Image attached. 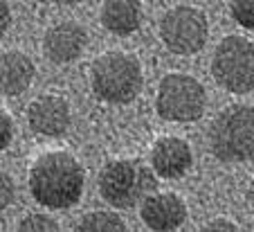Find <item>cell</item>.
Returning a JSON list of instances; mask_svg holds the SVG:
<instances>
[{"label":"cell","mask_w":254,"mask_h":232,"mask_svg":"<svg viewBox=\"0 0 254 232\" xmlns=\"http://www.w3.org/2000/svg\"><path fill=\"white\" fill-rule=\"evenodd\" d=\"M86 174L74 155L65 151L43 154L29 169V192L50 210H65L79 203Z\"/></svg>","instance_id":"1"},{"label":"cell","mask_w":254,"mask_h":232,"mask_svg":"<svg viewBox=\"0 0 254 232\" xmlns=\"http://www.w3.org/2000/svg\"><path fill=\"white\" fill-rule=\"evenodd\" d=\"M158 189V176L137 158L111 160L99 174V194L113 208L128 210Z\"/></svg>","instance_id":"2"},{"label":"cell","mask_w":254,"mask_h":232,"mask_svg":"<svg viewBox=\"0 0 254 232\" xmlns=\"http://www.w3.org/2000/svg\"><path fill=\"white\" fill-rule=\"evenodd\" d=\"M142 66L128 52H106L95 59L90 68L92 90L111 104H128L142 90Z\"/></svg>","instance_id":"3"},{"label":"cell","mask_w":254,"mask_h":232,"mask_svg":"<svg viewBox=\"0 0 254 232\" xmlns=\"http://www.w3.org/2000/svg\"><path fill=\"white\" fill-rule=\"evenodd\" d=\"M209 147L223 162L254 160V106L234 104L218 113L209 126Z\"/></svg>","instance_id":"4"},{"label":"cell","mask_w":254,"mask_h":232,"mask_svg":"<svg viewBox=\"0 0 254 232\" xmlns=\"http://www.w3.org/2000/svg\"><path fill=\"white\" fill-rule=\"evenodd\" d=\"M211 75L225 90L243 95L254 90V43L243 36H227L211 59Z\"/></svg>","instance_id":"5"},{"label":"cell","mask_w":254,"mask_h":232,"mask_svg":"<svg viewBox=\"0 0 254 232\" xmlns=\"http://www.w3.org/2000/svg\"><path fill=\"white\" fill-rule=\"evenodd\" d=\"M205 88L198 79L189 77V75L171 73L160 81L155 108L164 120L196 122L205 113Z\"/></svg>","instance_id":"6"},{"label":"cell","mask_w":254,"mask_h":232,"mask_svg":"<svg viewBox=\"0 0 254 232\" xmlns=\"http://www.w3.org/2000/svg\"><path fill=\"white\" fill-rule=\"evenodd\" d=\"M160 36L173 54H196L209 36L205 11L196 7H173L160 20Z\"/></svg>","instance_id":"7"},{"label":"cell","mask_w":254,"mask_h":232,"mask_svg":"<svg viewBox=\"0 0 254 232\" xmlns=\"http://www.w3.org/2000/svg\"><path fill=\"white\" fill-rule=\"evenodd\" d=\"M142 221L153 232H173L187 219V205L178 194L162 192L153 194L142 203Z\"/></svg>","instance_id":"8"},{"label":"cell","mask_w":254,"mask_h":232,"mask_svg":"<svg viewBox=\"0 0 254 232\" xmlns=\"http://www.w3.org/2000/svg\"><path fill=\"white\" fill-rule=\"evenodd\" d=\"M193 162L191 147L183 140V138H160L151 149V169L160 178H180L189 171Z\"/></svg>","instance_id":"9"},{"label":"cell","mask_w":254,"mask_h":232,"mask_svg":"<svg viewBox=\"0 0 254 232\" xmlns=\"http://www.w3.org/2000/svg\"><path fill=\"white\" fill-rule=\"evenodd\" d=\"M27 122L32 131L48 138L63 136L70 126V106L63 97L43 95L34 99L27 108Z\"/></svg>","instance_id":"10"},{"label":"cell","mask_w":254,"mask_h":232,"mask_svg":"<svg viewBox=\"0 0 254 232\" xmlns=\"http://www.w3.org/2000/svg\"><path fill=\"white\" fill-rule=\"evenodd\" d=\"M86 43H88L86 29L79 23H74V20H65V23H59L45 32L43 50L45 57L52 63H70L74 59H79Z\"/></svg>","instance_id":"11"},{"label":"cell","mask_w":254,"mask_h":232,"mask_svg":"<svg viewBox=\"0 0 254 232\" xmlns=\"http://www.w3.org/2000/svg\"><path fill=\"white\" fill-rule=\"evenodd\" d=\"M34 79V63L27 54L18 50L0 54V92L2 95H20L29 88Z\"/></svg>","instance_id":"12"},{"label":"cell","mask_w":254,"mask_h":232,"mask_svg":"<svg viewBox=\"0 0 254 232\" xmlns=\"http://www.w3.org/2000/svg\"><path fill=\"white\" fill-rule=\"evenodd\" d=\"M101 23L117 36L133 34L142 23V7L135 0H111L101 7Z\"/></svg>","instance_id":"13"},{"label":"cell","mask_w":254,"mask_h":232,"mask_svg":"<svg viewBox=\"0 0 254 232\" xmlns=\"http://www.w3.org/2000/svg\"><path fill=\"white\" fill-rule=\"evenodd\" d=\"M74 232H128V228L115 212H90L81 217Z\"/></svg>","instance_id":"14"},{"label":"cell","mask_w":254,"mask_h":232,"mask_svg":"<svg viewBox=\"0 0 254 232\" xmlns=\"http://www.w3.org/2000/svg\"><path fill=\"white\" fill-rule=\"evenodd\" d=\"M16 232H59V226L48 214H29L18 223Z\"/></svg>","instance_id":"15"},{"label":"cell","mask_w":254,"mask_h":232,"mask_svg":"<svg viewBox=\"0 0 254 232\" xmlns=\"http://www.w3.org/2000/svg\"><path fill=\"white\" fill-rule=\"evenodd\" d=\"M232 18L248 29H254V0H236L230 5Z\"/></svg>","instance_id":"16"},{"label":"cell","mask_w":254,"mask_h":232,"mask_svg":"<svg viewBox=\"0 0 254 232\" xmlns=\"http://www.w3.org/2000/svg\"><path fill=\"white\" fill-rule=\"evenodd\" d=\"M11 138H14V122L5 108H0V151L9 147Z\"/></svg>","instance_id":"17"},{"label":"cell","mask_w":254,"mask_h":232,"mask_svg":"<svg viewBox=\"0 0 254 232\" xmlns=\"http://www.w3.org/2000/svg\"><path fill=\"white\" fill-rule=\"evenodd\" d=\"M14 194H16V187H14V180L0 171V210H5L7 205L14 201Z\"/></svg>","instance_id":"18"},{"label":"cell","mask_w":254,"mask_h":232,"mask_svg":"<svg viewBox=\"0 0 254 232\" xmlns=\"http://www.w3.org/2000/svg\"><path fill=\"white\" fill-rule=\"evenodd\" d=\"M200 232H241V228L234 226L232 221H227V219H214Z\"/></svg>","instance_id":"19"},{"label":"cell","mask_w":254,"mask_h":232,"mask_svg":"<svg viewBox=\"0 0 254 232\" xmlns=\"http://www.w3.org/2000/svg\"><path fill=\"white\" fill-rule=\"evenodd\" d=\"M11 23V11H9V5L7 2H0V36L7 32Z\"/></svg>","instance_id":"20"}]
</instances>
